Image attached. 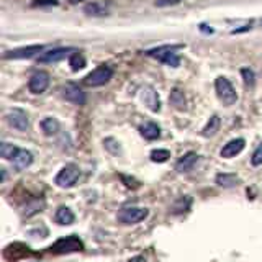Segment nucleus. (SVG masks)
<instances>
[{
  "label": "nucleus",
  "instance_id": "obj_1",
  "mask_svg": "<svg viewBox=\"0 0 262 262\" xmlns=\"http://www.w3.org/2000/svg\"><path fill=\"white\" fill-rule=\"evenodd\" d=\"M181 48H183L182 44H165V46H159V48L149 49V51H146V54L156 58L162 64L177 67V66H181V58H179L176 53H177V49H181Z\"/></svg>",
  "mask_w": 262,
  "mask_h": 262
},
{
  "label": "nucleus",
  "instance_id": "obj_2",
  "mask_svg": "<svg viewBox=\"0 0 262 262\" xmlns=\"http://www.w3.org/2000/svg\"><path fill=\"white\" fill-rule=\"evenodd\" d=\"M215 89H217V94H218V99L222 100L223 105L226 107H231L238 102V94L234 90L233 84L229 82L226 77H218L215 81Z\"/></svg>",
  "mask_w": 262,
  "mask_h": 262
},
{
  "label": "nucleus",
  "instance_id": "obj_3",
  "mask_svg": "<svg viewBox=\"0 0 262 262\" xmlns=\"http://www.w3.org/2000/svg\"><path fill=\"white\" fill-rule=\"evenodd\" d=\"M79 177H81L79 167H77L76 164H67L58 172L54 182H56V185L61 187V188H71V187H74L77 183Z\"/></svg>",
  "mask_w": 262,
  "mask_h": 262
},
{
  "label": "nucleus",
  "instance_id": "obj_4",
  "mask_svg": "<svg viewBox=\"0 0 262 262\" xmlns=\"http://www.w3.org/2000/svg\"><path fill=\"white\" fill-rule=\"evenodd\" d=\"M84 249V244L76 234H71L67 238H62V240H58L54 244L49 247V251L54 252V254H69V252H77Z\"/></svg>",
  "mask_w": 262,
  "mask_h": 262
},
{
  "label": "nucleus",
  "instance_id": "obj_5",
  "mask_svg": "<svg viewBox=\"0 0 262 262\" xmlns=\"http://www.w3.org/2000/svg\"><path fill=\"white\" fill-rule=\"evenodd\" d=\"M148 208H141V206H125L118 211V220L123 224H136L142 222L148 217Z\"/></svg>",
  "mask_w": 262,
  "mask_h": 262
},
{
  "label": "nucleus",
  "instance_id": "obj_6",
  "mask_svg": "<svg viewBox=\"0 0 262 262\" xmlns=\"http://www.w3.org/2000/svg\"><path fill=\"white\" fill-rule=\"evenodd\" d=\"M112 76H113V71L108 66H99L85 77L84 84L90 85V87H100V85L107 84V82L112 79Z\"/></svg>",
  "mask_w": 262,
  "mask_h": 262
},
{
  "label": "nucleus",
  "instance_id": "obj_7",
  "mask_svg": "<svg viewBox=\"0 0 262 262\" xmlns=\"http://www.w3.org/2000/svg\"><path fill=\"white\" fill-rule=\"evenodd\" d=\"M76 51V48H53L49 51H44L41 53L38 58V62H43V64H48V62H59L62 59H69Z\"/></svg>",
  "mask_w": 262,
  "mask_h": 262
},
{
  "label": "nucleus",
  "instance_id": "obj_8",
  "mask_svg": "<svg viewBox=\"0 0 262 262\" xmlns=\"http://www.w3.org/2000/svg\"><path fill=\"white\" fill-rule=\"evenodd\" d=\"M44 46L35 44V46H23V48L12 49V51L3 53V58L5 59H31V58H38L41 53H43Z\"/></svg>",
  "mask_w": 262,
  "mask_h": 262
},
{
  "label": "nucleus",
  "instance_id": "obj_9",
  "mask_svg": "<svg viewBox=\"0 0 262 262\" xmlns=\"http://www.w3.org/2000/svg\"><path fill=\"white\" fill-rule=\"evenodd\" d=\"M5 120H7L8 125H10L12 128H15V130H18V131H26L30 126L28 117H26V113L20 108L8 110L7 115H5Z\"/></svg>",
  "mask_w": 262,
  "mask_h": 262
},
{
  "label": "nucleus",
  "instance_id": "obj_10",
  "mask_svg": "<svg viewBox=\"0 0 262 262\" xmlns=\"http://www.w3.org/2000/svg\"><path fill=\"white\" fill-rule=\"evenodd\" d=\"M62 95L67 102L71 103H76V105H84L85 100H87V95L85 92L81 89L79 85L74 84V82H67L62 89Z\"/></svg>",
  "mask_w": 262,
  "mask_h": 262
},
{
  "label": "nucleus",
  "instance_id": "obj_11",
  "mask_svg": "<svg viewBox=\"0 0 262 262\" xmlns=\"http://www.w3.org/2000/svg\"><path fill=\"white\" fill-rule=\"evenodd\" d=\"M48 87H49V76H48V72H44V71L35 72L28 82V89L31 94H35V95L43 94Z\"/></svg>",
  "mask_w": 262,
  "mask_h": 262
},
{
  "label": "nucleus",
  "instance_id": "obj_12",
  "mask_svg": "<svg viewBox=\"0 0 262 262\" xmlns=\"http://www.w3.org/2000/svg\"><path fill=\"white\" fill-rule=\"evenodd\" d=\"M140 97H141V102L144 103L151 112H159L161 110L159 95L154 89H151V87H144V89L141 90Z\"/></svg>",
  "mask_w": 262,
  "mask_h": 262
},
{
  "label": "nucleus",
  "instance_id": "obj_13",
  "mask_svg": "<svg viewBox=\"0 0 262 262\" xmlns=\"http://www.w3.org/2000/svg\"><path fill=\"white\" fill-rule=\"evenodd\" d=\"M244 146H246V141L242 140V138H236V140H231L228 142V144H224L223 146V149H222V158H234V156H238L241 153L242 149H244Z\"/></svg>",
  "mask_w": 262,
  "mask_h": 262
},
{
  "label": "nucleus",
  "instance_id": "obj_14",
  "mask_svg": "<svg viewBox=\"0 0 262 262\" xmlns=\"http://www.w3.org/2000/svg\"><path fill=\"white\" fill-rule=\"evenodd\" d=\"M197 162H199V154H197V153H187L177 161L176 171L177 172H188V171H192V169H194V165Z\"/></svg>",
  "mask_w": 262,
  "mask_h": 262
},
{
  "label": "nucleus",
  "instance_id": "obj_15",
  "mask_svg": "<svg viewBox=\"0 0 262 262\" xmlns=\"http://www.w3.org/2000/svg\"><path fill=\"white\" fill-rule=\"evenodd\" d=\"M12 161H13V165H15L17 171H25L26 167H30V165L33 164V154L26 149H20L18 154Z\"/></svg>",
  "mask_w": 262,
  "mask_h": 262
},
{
  "label": "nucleus",
  "instance_id": "obj_16",
  "mask_svg": "<svg viewBox=\"0 0 262 262\" xmlns=\"http://www.w3.org/2000/svg\"><path fill=\"white\" fill-rule=\"evenodd\" d=\"M140 133L144 140L148 141H154L161 136V128L158 126V123L154 121H146L140 126Z\"/></svg>",
  "mask_w": 262,
  "mask_h": 262
},
{
  "label": "nucleus",
  "instance_id": "obj_17",
  "mask_svg": "<svg viewBox=\"0 0 262 262\" xmlns=\"http://www.w3.org/2000/svg\"><path fill=\"white\" fill-rule=\"evenodd\" d=\"M54 220H56V223L61 224V226H67V224L74 223L76 217L71 211V208H67V206H59L56 210V215H54Z\"/></svg>",
  "mask_w": 262,
  "mask_h": 262
},
{
  "label": "nucleus",
  "instance_id": "obj_18",
  "mask_svg": "<svg viewBox=\"0 0 262 262\" xmlns=\"http://www.w3.org/2000/svg\"><path fill=\"white\" fill-rule=\"evenodd\" d=\"M84 12L89 17H103L108 13V5L103 2H92L84 7Z\"/></svg>",
  "mask_w": 262,
  "mask_h": 262
},
{
  "label": "nucleus",
  "instance_id": "obj_19",
  "mask_svg": "<svg viewBox=\"0 0 262 262\" xmlns=\"http://www.w3.org/2000/svg\"><path fill=\"white\" fill-rule=\"evenodd\" d=\"M40 126H41V130H43V133L46 136L56 135V133L59 131V128H61V125H59V121L56 120V118H44V120L40 123Z\"/></svg>",
  "mask_w": 262,
  "mask_h": 262
},
{
  "label": "nucleus",
  "instance_id": "obj_20",
  "mask_svg": "<svg viewBox=\"0 0 262 262\" xmlns=\"http://www.w3.org/2000/svg\"><path fill=\"white\" fill-rule=\"evenodd\" d=\"M220 126H222V120H220V117H217V115H213V117L210 118V121L206 123V126L203 128L202 135H203L205 138L215 136L220 131Z\"/></svg>",
  "mask_w": 262,
  "mask_h": 262
},
{
  "label": "nucleus",
  "instance_id": "obj_21",
  "mask_svg": "<svg viewBox=\"0 0 262 262\" xmlns=\"http://www.w3.org/2000/svg\"><path fill=\"white\" fill-rule=\"evenodd\" d=\"M240 182L238 177L234 174H218L217 176V183L220 187H224V188H229V187H234L236 183Z\"/></svg>",
  "mask_w": 262,
  "mask_h": 262
},
{
  "label": "nucleus",
  "instance_id": "obj_22",
  "mask_svg": "<svg viewBox=\"0 0 262 262\" xmlns=\"http://www.w3.org/2000/svg\"><path fill=\"white\" fill-rule=\"evenodd\" d=\"M171 103L179 110L185 108V95H183V92L179 89V87H176V89L171 92Z\"/></svg>",
  "mask_w": 262,
  "mask_h": 262
},
{
  "label": "nucleus",
  "instance_id": "obj_23",
  "mask_svg": "<svg viewBox=\"0 0 262 262\" xmlns=\"http://www.w3.org/2000/svg\"><path fill=\"white\" fill-rule=\"evenodd\" d=\"M69 66H71L72 71H82V69L87 66V61L82 54L74 53L71 58H69Z\"/></svg>",
  "mask_w": 262,
  "mask_h": 262
},
{
  "label": "nucleus",
  "instance_id": "obj_24",
  "mask_svg": "<svg viewBox=\"0 0 262 262\" xmlns=\"http://www.w3.org/2000/svg\"><path fill=\"white\" fill-rule=\"evenodd\" d=\"M18 149L15 144H8V142H2L0 144V156H2L3 159H13L15 156L18 154Z\"/></svg>",
  "mask_w": 262,
  "mask_h": 262
},
{
  "label": "nucleus",
  "instance_id": "obj_25",
  "mask_svg": "<svg viewBox=\"0 0 262 262\" xmlns=\"http://www.w3.org/2000/svg\"><path fill=\"white\" fill-rule=\"evenodd\" d=\"M241 76H242V79H244V84H246L247 89H252V87L256 85V74L252 72V69L242 67L241 69Z\"/></svg>",
  "mask_w": 262,
  "mask_h": 262
},
{
  "label": "nucleus",
  "instance_id": "obj_26",
  "mask_svg": "<svg viewBox=\"0 0 262 262\" xmlns=\"http://www.w3.org/2000/svg\"><path fill=\"white\" fill-rule=\"evenodd\" d=\"M169 158H171V153L167 149H154L151 153V161L153 162H165Z\"/></svg>",
  "mask_w": 262,
  "mask_h": 262
},
{
  "label": "nucleus",
  "instance_id": "obj_27",
  "mask_svg": "<svg viewBox=\"0 0 262 262\" xmlns=\"http://www.w3.org/2000/svg\"><path fill=\"white\" fill-rule=\"evenodd\" d=\"M103 144H105V148H107L112 154H120L121 148H120V144H118V142L113 140V138H107V140L103 141Z\"/></svg>",
  "mask_w": 262,
  "mask_h": 262
},
{
  "label": "nucleus",
  "instance_id": "obj_28",
  "mask_svg": "<svg viewBox=\"0 0 262 262\" xmlns=\"http://www.w3.org/2000/svg\"><path fill=\"white\" fill-rule=\"evenodd\" d=\"M252 165H262V144L257 146V149L254 151V154H252V159H251Z\"/></svg>",
  "mask_w": 262,
  "mask_h": 262
},
{
  "label": "nucleus",
  "instance_id": "obj_29",
  "mask_svg": "<svg viewBox=\"0 0 262 262\" xmlns=\"http://www.w3.org/2000/svg\"><path fill=\"white\" fill-rule=\"evenodd\" d=\"M58 5V0H33L31 7H54Z\"/></svg>",
  "mask_w": 262,
  "mask_h": 262
},
{
  "label": "nucleus",
  "instance_id": "obj_30",
  "mask_svg": "<svg viewBox=\"0 0 262 262\" xmlns=\"http://www.w3.org/2000/svg\"><path fill=\"white\" fill-rule=\"evenodd\" d=\"M181 0H156V5L158 7H171V5H177Z\"/></svg>",
  "mask_w": 262,
  "mask_h": 262
},
{
  "label": "nucleus",
  "instance_id": "obj_31",
  "mask_svg": "<svg viewBox=\"0 0 262 262\" xmlns=\"http://www.w3.org/2000/svg\"><path fill=\"white\" fill-rule=\"evenodd\" d=\"M128 262H146V259L142 256H135V257H131Z\"/></svg>",
  "mask_w": 262,
  "mask_h": 262
},
{
  "label": "nucleus",
  "instance_id": "obj_32",
  "mask_svg": "<svg viewBox=\"0 0 262 262\" xmlns=\"http://www.w3.org/2000/svg\"><path fill=\"white\" fill-rule=\"evenodd\" d=\"M200 28L203 30V31H208V33H213V28H208V26H205V25H202Z\"/></svg>",
  "mask_w": 262,
  "mask_h": 262
}]
</instances>
